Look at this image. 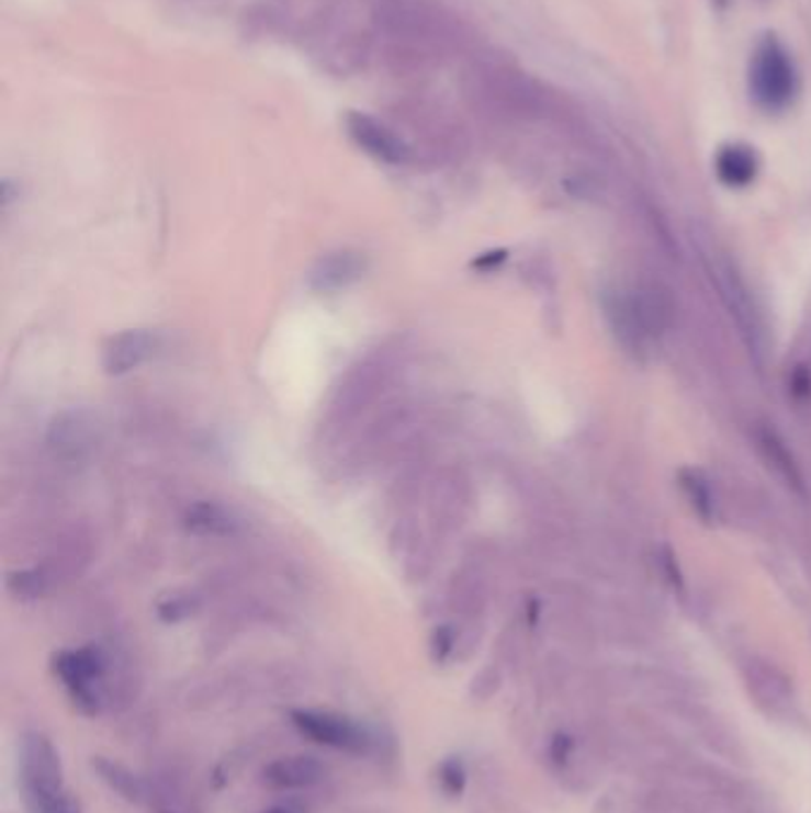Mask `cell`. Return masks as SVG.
I'll use <instances>...</instances> for the list:
<instances>
[{"label": "cell", "mask_w": 811, "mask_h": 813, "mask_svg": "<svg viewBox=\"0 0 811 813\" xmlns=\"http://www.w3.org/2000/svg\"><path fill=\"white\" fill-rule=\"evenodd\" d=\"M20 784L30 813H81L79 799L65 788L60 752L44 733H24L20 742Z\"/></svg>", "instance_id": "cell-1"}, {"label": "cell", "mask_w": 811, "mask_h": 813, "mask_svg": "<svg viewBox=\"0 0 811 813\" xmlns=\"http://www.w3.org/2000/svg\"><path fill=\"white\" fill-rule=\"evenodd\" d=\"M750 95L754 105L768 114L786 112L800 91V79H797V67L788 48L782 46L778 36L766 34L750 60Z\"/></svg>", "instance_id": "cell-2"}, {"label": "cell", "mask_w": 811, "mask_h": 813, "mask_svg": "<svg viewBox=\"0 0 811 813\" xmlns=\"http://www.w3.org/2000/svg\"><path fill=\"white\" fill-rule=\"evenodd\" d=\"M53 670L81 716L95 719L108 704V659L101 650H63L53 656Z\"/></svg>", "instance_id": "cell-3"}, {"label": "cell", "mask_w": 811, "mask_h": 813, "mask_svg": "<svg viewBox=\"0 0 811 813\" xmlns=\"http://www.w3.org/2000/svg\"><path fill=\"white\" fill-rule=\"evenodd\" d=\"M293 727L315 745L346 752L352 756H367L376 749V733L362 721H354L343 713L317 711V709H293L289 713Z\"/></svg>", "instance_id": "cell-4"}, {"label": "cell", "mask_w": 811, "mask_h": 813, "mask_svg": "<svg viewBox=\"0 0 811 813\" xmlns=\"http://www.w3.org/2000/svg\"><path fill=\"white\" fill-rule=\"evenodd\" d=\"M346 126L350 138L358 143L364 153L376 157V160L388 165H403L409 160V148L405 146V140L401 136H395L386 124L369 117V114L350 112Z\"/></svg>", "instance_id": "cell-5"}, {"label": "cell", "mask_w": 811, "mask_h": 813, "mask_svg": "<svg viewBox=\"0 0 811 813\" xmlns=\"http://www.w3.org/2000/svg\"><path fill=\"white\" fill-rule=\"evenodd\" d=\"M326 778V766L309 754H291L267 764L262 780L274 790H309Z\"/></svg>", "instance_id": "cell-6"}, {"label": "cell", "mask_w": 811, "mask_h": 813, "mask_svg": "<svg viewBox=\"0 0 811 813\" xmlns=\"http://www.w3.org/2000/svg\"><path fill=\"white\" fill-rule=\"evenodd\" d=\"M91 768L112 792L124 799V802L146 804L150 799V790H148L146 780L138 774H134L129 766H124L115 759H108V756H93Z\"/></svg>", "instance_id": "cell-7"}, {"label": "cell", "mask_w": 811, "mask_h": 813, "mask_svg": "<svg viewBox=\"0 0 811 813\" xmlns=\"http://www.w3.org/2000/svg\"><path fill=\"white\" fill-rule=\"evenodd\" d=\"M714 169L721 183L731 185V189H743V185H750L757 179V153L745 146V143H729V146H723L717 153Z\"/></svg>", "instance_id": "cell-8"}, {"label": "cell", "mask_w": 811, "mask_h": 813, "mask_svg": "<svg viewBox=\"0 0 811 813\" xmlns=\"http://www.w3.org/2000/svg\"><path fill=\"white\" fill-rule=\"evenodd\" d=\"M155 340L146 331H126L110 340L105 348V366L110 374H124L136 369L153 352Z\"/></svg>", "instance_id": "cell-9"}, {"label": "cell", "mask_w": 811, "mask_h": 813, "mask_svg": "<svg viewBox=\"0 0 811 813\" xmlns=\"http://www.w3.org/2000/svg\"><path fill=\"white\" fill-rule=\"evenodd\" d=\"M362 260L354 252H336L319 262V267L312 271V285L317 291H338L346 289L350 281L362 274Z\"/></svg>", "instance_id": "cell-10"}, {"label": "cell", "mask_w": 811, "mask_h": 813, "mask_svg": "<svg viewBox=\"0 0 811 813\" xmlns=\"http://www.w3.org/2000/svg\"><path fill=\"white\" fill-rule=\"evenodd\" d=\"M750 690L759 699V704L768 709H780L790 702V685L788 678L778 674L771 666H754L750 668Z\"/></svg>", "instance_id": "cell-11"}, {"label": "cell", "mask_w": 811, "mask_h": 813, "mask_svg": "<svg viewBox=\"0 0 811 813\" xmlns=\"http://www.w3.org/2000/svg\"><path fill=\"white\" fill-rule=\"evenodd\" d=\"M466 766L462 761V756H446L443 761L436 768V780L438 788L448 799H460L466 790Z\"/></svg>", "instance_id": "cell-12"}, {"label": "cell", "mask_w": 811, "mask_h": 813, "mask_svg": "<svg viewBox=\"0 0 811 813\" xmlns=\"http://www.w3.org/2000/svg\"><path fill=\"white\" fill-rule=\"evenodd\" d=\"M191 526L195 531L210 533V535H226L234 531V519L232 513H226L222 507L215 505H201L191 511L189 517Z\"/></svg>", "instance_id": "cell-13"}, {"label": "cell", "mask_w": 811, "mask_h": 813, "mask_svg": "<svg viewBox=\"0 0 811 813\" xmlns=\"http://www.w3.org/2000/svg\"><path fill=\"white\" fill-rule=\"evenodd\" d=\"M683 802L672 792H654L650 794L638 813H683Z\"/></svg>", "instance_id": "cell-14"}, {"label": "cell", "mask_w": 811, "mask_h": 813, "mask_svg": "<svg viewBox=\"0 0 811 813\" xmlns=\"http://www.w3.org/2000/svg\"><path fill=\"white\" fill-rule=\"evenodd\" d=\"M683 485H686V490L690 493V497H692V505L697 507V509H700L702 513H709V507H711V503H709V493H707V485L700 481V478H697L695 474H690V478H686V483H683Z\"/></svg>", "instance_id": "cell-15"}, {"label": "cell", "mask_w": 811, "mask_h": 813, "mask_svg": "<svg viewBox=\"0 0 811 813\" xmlns=\"http://www.w3.org/2000/svg\"><path fill=\"white\" fill-rule=\"evenodd\" d=\"M452 642H454V637H452V633L448 631V628H443V631L436 633L433 647H431L436 662H446L448 659L450 652H452Z\"/></svg>", "instance_id": "cell-16"}, {"label": "cell", "mask_w": 811, "mask_h": 813, "mask_svg": "<svg viewBox=\"0 0 811 813\" xmlns=\"http://www.w3.org/2000/svg\"><path fill=\"white\" fill-rule=\"evenodd\" d=\"M160 613H162V619H167V621H179V619H183V617H189V613H191V605L187 602V599H174V602L165 605V607L160 609Z\"/></svg>", "instance_id": "cell-17"}, {"label": "cell", "mask_w": 811, "mask_h": 813, "mask_svg": "<svg viewBox=\"0 0 811 813\" xmlns=\"http://www.w3.org/2000/svg\"><path fill=\"white\" fill-rule=\"evenodd\" d=\"M260 813H307V811H303V809H297V806H286V804H277V806H269V809H264V811H260Z\"/></svg>", "instance_id": "cell-18"}, {"label": "cell", "mask_w": 811, "mask_h": 813, "mask_svg": "<svg viewBox=\"0 0 811 813\" xmlns=\"http://www.w3.org/2000/svg\"><path fill=\"white\" fill-rule=\"evenodd\" d=\"M711 3H714V8H719V10H725V5H729V0H711Z\"/></svg>", "instance_id": "cell-19"}, {"label": "cell", "mask_w": 811, "mask_h": 813, "mask_svg": "<svg viewBox=\"0 0 811 813\" xmlns=\"http://www.w3.org/2000/svg\"><path fill=\"white\" fill-rule=\"evenodd\" d=\"M158 813H179V811H174V809H158Z\"/></svg>", "instance_id": "cell-20"}]
</instances>
